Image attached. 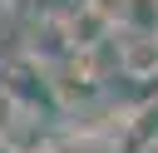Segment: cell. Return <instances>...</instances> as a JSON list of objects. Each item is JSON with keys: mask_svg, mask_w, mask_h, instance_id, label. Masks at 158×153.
I'll use <instances>...</instances> for the list:
<instances>
[{"mask_svg": "<svg viewBox=\"0 0 158 153\" xmlns=\"http://www.w3.org/2000/svg\"><path fill=\"white\" fill-rule=\"evenodd\" d=\"M0 94L20 109H35V114H59V99H54V84H49V64H40L35 54L15 49L0 59Z\"/></svg>", "mask_w": 158, "mask_h": 153, "instance_id": "cell-1", "label": "cell"}, {"mask_svg": "<svg viewBox=\"0 0 158 153\" xmlns=\"http://www.w3.org/2000/svg\"><path fill=\"white\" fill-rule=\"evenodd\" d=\"M20 49H25V54H35L40 64H59V59H69V54H74V44H69L64 15L40 10V15L25 25V44H20Z\"/></svg>", "mask_w": 158, "mask_h": 153, "instance_id": "cell-2", "label": "cell"}, {"mask_svg": "<svg viewBox=\"0 0 158 153\" xmlns=\"http://www.w3.org/2000/svg\"><path fill=\"white\" fill-rule=\"evenodd\" d=\"M118 74L123 79H158V35L118 30Z\"/></svg>", "mask_w": 158, "mask_h": 153, "instance_id": "cell-3", "label": "cell"}, {"mask_svg": "<svg viewBox=\"0 0 158 153\" xmlns=\"http://www.w3.org/2000/svg\"><path fill=\"white\" fill-rule=\"evenodd\" d=\"M64 30H69V44H74V54H84V49H94V44H104L109 35H114V25L89 5V0H79L69 15H64Z\"/></svg>", "mask_w": 158, "mask_h": 153, "instance_id": "cell-4", "label": "cell"}, {"mask_svg": "<svg viewBox=\"0 0 158 153\" xmlns=\"http://www.w3.org/2000/svg\"><path fill=\"white\" fill-rule=\"evenodd\" d=\"M20 10H30V0H0V15H20Z\"/></svg>", "mask_w": 158, "mask_h": 153, "instance_id": "cell-5", "label": "cell"}, {"mask_svg": "<svg viewBox=\"0 0 158 153\" xmlns=\"http://www.w3.org/2000/svg\"><path fill=\"white\" fill-rule=\"evenodd\" d=\"M153 35H158V20H153Z\"/></svg>", "mask_w": 158, "mask_h": 153, "instance_id": "cell-6", "label": "cell"}]
</instances>
